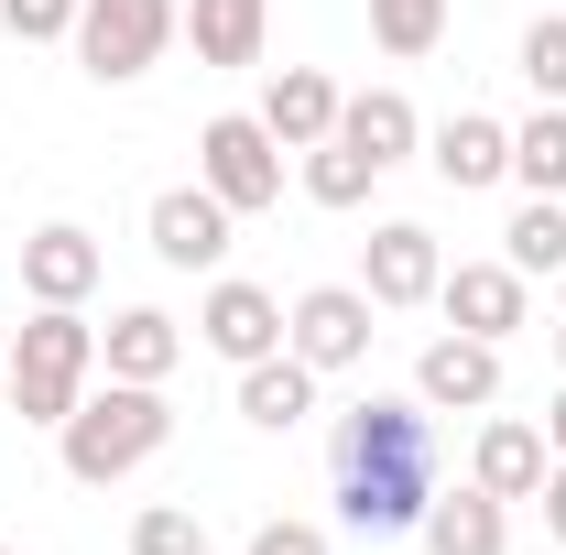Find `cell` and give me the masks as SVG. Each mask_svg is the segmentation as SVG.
<instances>
[{
    "label": "cell",
    "instance_id": "1",
    "mask_svg": "<svg viewBox=\"0 0 566 555\" xmlns=\"http://www.w3.org/2000/svg\"><path fill=\"white\" fill-rule=\"evenodd\" d=\"M327 490H338V523L349 534H415L424 501L447 490L436 404L424 392H370V404H349L338 436H327Z\"/></svg>",
    "mask_w": 566,
    "mask_h": 555
},
{
    "label": "cell",
    "instance_id": "2",
    "mask_svg": "<svg viewBox=\"0 0 566 555\" xmlns=\"http://www.w3.org/2000/svg\"><path fill=\"white\" fill-rule=\"evenodd\" d=\"M164 436H175L164 381H87V404L55 425V447H66V480H76V490L132 480L142 458H164Z\"/></svg>",
    "mask_w": 566,
    "mask_h": 555
},
{
    "label": "cell",
    "instance_id": "3",
    "mask_svg": "<svg viewBox=\"0 0 566 555\" xmlns=\"http://www.w3.org/2000/svg\"><path fill=\"white\" fill-rule=\"evenodd\" d=\"M87 381H98V327H87V305H33V327L0 359L11 415L22 425H66L76 404H87Z\"/></svg>",
    "mask_w": 566,
    "mask_h": 555
},
{
    "label": "cell",
    "instance_id": "4",
    "mask_svg": "<svg viewBox=\"0 0 566 555\" xmlns=\"http://www.w3.org/2000/svg\"><path fill=\"white\" fill-rule=\"evenodd\" d=\"M186 33V0H76V66L98 87H132V76L164 66V44Z\"/></svg>",
    "mask_w": 566,
    "mask_h": 555
},
{
    "label": "cell",
    "instance_id": "5",
    "mask_svg": "<svg viewBox=\"0 0 566 555\" xmlns=\"http://www.w3.org/2000/svg\"><path fill=\"white\" fill-rule=\"evenodd\" d=\"M197 186H208L229 218L283 208V142L262 132V109H229V121H208V132H197Z\"/></svg>",
    "mask_w": 566,
    "mask_h": 555
},
{
    "label": "cell",
    "instance_id": "6",
    "mask_svg": "<svg viewBox=\"0 0 566 555\" xmlns=\"http://www.w3.org/2000/svg\"><path fill=\"white\" fill-rule=\"evenodd\" d=\"M370 316H381V305H370L359 283H305V294L283 305V348H294L316 381H327V370H359V359H370V338H381Z\"/></svg>",
    "mask_w": 566,
    "mask_h": 555
},
{
    "label": "cell",
    "instance_id": "7",
    "mask_svg": "<svg viewBox=\"0 0 566 555\" xmlns=\"http://www.w3.org/2000/svg\"><path fill=\"white\" fill-rule=\"evenodd\" d=\"M436 283H447V251H436V229L424 218H381L370 240H359V294L392 316V305H436Z\"/></svg>",
    "mask_w": 566,
    "mask_h": 555
},
{
    "label": "cell",
    "instance_id": "8",
    "mask_svg": "<svg viewBox=\"0 0 566 555\" xmlns=\"http://www.w3.org/2000/svg\"><path fill=\"white\" fill-rule=\"evenodd\" d=\"M436 316L458 327V338H512V327H534V273H512V262H458V273L436 283Z\"/></svg>",
    "mask_w": 566,
    "mask_h": 555
},
{
    "label": "cell",
    "instance_id": "9",
    "mask_svg": "<svg viewBox=\"0 0 566 555\" xmlns=\"http://www.w3.org/2000/svg\"><path fill=\"white\" fill-rule=\"evenodd\" d=\"M197 348H218L229 370L273 359V348H283V294H262V283H240V273H218L208 294H197Z\"/></svg>",
    "mask_w": 566,
    "mask_h": 555
},
{
    "label": "cell",
    "instance_id": "10",
    "mask_svg": "<svg viewBox=\"0 0 566 555\" xmlns=\"http://www.w3.org/2000/svg\"><path fill=\"white\" fill-rule=\"evenodd\" d=\"M142 229H153V262H164V273H218V262H229V229H240V218L218 208L208 186H164Z\"/></svg>",
    "mask_w": 566,
    "mask_h": 555
},
{
    "label": "cell",
    "instance_id": "11",
    "mask_svg": "<svg viewBox=\"0 0 566 555\" xmlns=\"http://www.w3.org/2000/svg\"><path fill=\"white\" fill-rule=\"evenodd\" d=\"M415 392L436 404V415H491V404H501V348L447 327V338L415 359Z\"/></svg>",
    "mask_w": 566,
    "mask_h": 555
},
{
    "label": "cell",
    "instance_id": "12",
    "mask_svg": "<svg viewBox=\"0 0 566 555\" xmlns=\"http://www.w3.org/2000/svg\"><path fill=\"white\" fill-rule=\"evenodd\" d=\"M424 164H436L458 197H480V186H501V175H512V121L458 109V121H436V132H424Z\"/></svg>",
    "mask_w": 566,
    "mask_h": 555
},
{
    "label": "cell",
    "instance_id": "13",
    "mask_svg": "<svg viewBox=\"0 0 566 555\" xmlns=\"http://www.w3.org/2000/svg\"><path fill=\"white\" fill-rule=\"evenodd\" d=\"M22 294H33V305H87V294H98V240H87L76 218H44V229L22 240Z\"/></svg>",
    "mask_w": 566,
    "mask_h": 555
},
{
    "label": "cell",
    "instance_id": "14",
    "mask_svg": "<svg viewBox=\"0 0 566 555\" xmlns=\"http://www.w3.org/2000/svg\"><path fill=\"white\" fill-rule=\"evenodd\" d=\"M545 469H556V447H545V425H523V415H491L480 447H469V480L491 490V501H534Z\"/></svg>",
    "mask_w": 566,
    "mask_h": 555
},
{
    "label": "cell",
    "instance_id": "15",
    "mask_svg": "<svg viewBox=\"0 0 566 555\" xmlns=\"http://www.w3.org/2000/svg\"><path fill=\"white\" fill-rule=\"evenodd\" d=\"M175 359H186V327H175L164 305H120V316L98 327V370H109V381H175Z\"/></svg>",
    "mask_w": 566,
    "mask_h": 555
},
{
    "label": "cell",
    "instance_id": "16",
    "mask_svg": "<svg viewBox=\"0 0 566 555\" xmlns=\"http://www.w3.org/2000/svg\"><path fill=\"white\" fill-rule=\"evenodd\" d=\"M415 534H424L436 555H512V501H491L480 480H469V490H436Z\"/></svg>",
    "mask_w": 566,
    "mask_h": 555
},
{
    "label": "cell",
    "instance_id": "17",
    "mask_svg": "<svg viewBox=\"0 0 566 555\" xmlns=\"http://www.w3.org/2000/svg\"><path fill=\"white\" fill-rule=\"evenodd\" d=\"M338 142H359V153L392 175V164H415V153H424V121H415L403 87H359V98H338Z\"/></svg>",
    "mask_w": 566,
    "mask_h": 555
},
{
    "label": "cell",
    "instance_id": "18",
    "mask_svg": "<svg viewBox=\"0 0 566 555\" xmlns=\"http://www.w3.org/2000/svg\"><path fill=\"white\" fill-rule=\"evenodd\" d=\"M262 132H273L283 153L327 142V132H338V76H327V66H283L273 87H262Z\"/></svg>",
    "mask_w": 566,
    "mask_h": 555
},
{
    "label": "cell",
    "instance_id": "19",
    "mask_svg": "<svg viewBox=\"0 0 566 555\" xmlns=\"http://www.w3.org/2000/svg\"><path fill=\"white\" fill-rule=\"evenodd\" d=\"M262 33H273V0H186L197 66H262Z\"/></svg>",
    "mask_w": 566,
    "mask_h": 555
},
{
    "label": "cell",
    "instance_id": "20",
    "mask_svg": "<svg viewBox=\"0 0 566 555\" xmlns=\"http://www.w3.org/2000/svg\"><path fill=\"white\" fill-rule=\"evenodd\" d=\"M240 415L262 425V436H283V425H305V415H316V370H305L294 348H273V359H251V370H240Z\"/></svg>",
    "mask_w": 566,
    "mask_h": 555
},
{
    "label": "cell",
    "instance_id": "21",
    "mask_svg": "<svg viewBox=\"0 0 566 555\" xmlns=\"http://www.w3.org/2000/svg\"><path fill=\"white\" fill-rule=\"evenodd\" d=\"M512 186L523 197H566V98H545L534 121H512Z\"/></svg>",
    "mask_w": 566,
    "mask_h": 555
},
{
    "label": "cell",
    "instance_id": "22",
    "mask_svg": "<svg viewBox=\"0 0 566 555\" xmlns=\"http://www.w3.org/2000/svg\"><path fill=\"white\" fill-rule=\"evenodd\" d=\"M501 262L512 273H566V197H523L501 229Z\"/></svg>",
    "mask_w": 566,
    "mask_h": 555
},
{
    "label": "cell",
    "instance_id": "23",
    "mask_svg": "<svg viewBox=\"0 0 566 555\" xmlns=\"http://www.w3.org/2000/svg\"><path fill=\"white\" fill-rule=\"evenodd\" d=\"M370 186H381V164H370L359 142H338V132L305 142V197H316V208H359Z\"/></svg>",
    "mask_w": 566,
    "mask_h": 555
},
{
    "label": "cell",
    "instance_id": "24",
    "mask_svg": "<svg viewBox=\"0 0 566 555\" xmlns=\"http://www.w3.org/2000/svg\"><path fill=\"white\" fill-rule=\"evenodd\" d=\"M370 44L403 55V66L436 55V44H447V0H370Z\"/></svg>",
    "mask_w": 566,
    "mask_h": 555
},
{
    "label": "cell",
    "instance_id": "25",
    "mask_svg": "<svg viewBox=\"0 0 566 555\" xmlns=\"http://www.w3.org/2000/svg\"><path fill=\"white\" fill-rule=\"evenodd\" d=\"M132 555H208V523H197L186 501H153L132 523Z\"/></svg>",
    "mask_w": 566,
    "mask_h": 555
},
{
    "label": "cell",
    "instance_id": "26",
    "mask_svg": "<svg viewBox=\"0 0 566 555\" xmlns=\"http://www.w3.org/2000/svg\"><path fill=\"white\" fill-rule=\"evenodd\" d=\"M523 76H534V98H566V11H545L523 33Z\"/></svg>",
    "mask_w": 566,
    "mask_h": 555
},
{
    "label": "cell",
    "instance_id": "27",
    "mask_svg": "<svg viewBox=\"0 0 566 555\" xmlns=\"http://www.w3.org/2000/svg\"><path fill=\"white\" fill-rule=\"evenodd\" d=\"M0 22H11L22 44H66V33H76V0H0Z\"/></svg>",
    "mask_w": 566,
    "mask_h": 555
},
{
    "label": "cell",
    "instance_id": "28",
    "mask_svg": "<svg viewBox=\"0 0 566 555\" xmlns=\"http://www.w3.org/2000/svg\"><path fill=\"white\" fill-rule=\"evenodd\" d=\"M251 555H338V545H327V523H262Z\"/></svg>",
    "mask_w": 566,
    "mask_h": 555
},
{
    "label": "cell",
    "instance_id": "29",
    "mask_svg": "<svg viewBox=\"0 0 566 555\" xmlns=\"http://www.w3.org/2000/svg\"><path fill=\"white\" fill-rule=\"evenodd\" d=\"M534 501H545V534H556V545H566V458H556V469H545V490H534Z\"/></svg>",
    "mask_w": 566,
    "mask_h": 555
},
{
    "label": "cell",
    "instance_id": "30",
    "mask_svg": "<svg viewBox=\"0 0 566 555\" xmlns=\"http://www.w3.org/2000/svg\"><path fill=\"white\" fill-rule=\"evenodd\" d=\"M545 447H556V458H566V392H556V404H545Z\"/></svg>",
    "mask_w": 566,
    "mask_h": 555
},
{
    "label": "cell",
    "instance_id": "31",
    "mask_svg": "<svg viewBox=\"0 0 566 555\" xmlns=\"http://www.w3.org/2000/svg\"><path fill=\"white\" fill-rule=\"evenodd\" d=\"M556 359H566V327H556Z\"/></svg>",
    "mask_w": 566,
    "mask_h": 555
},
{
    "label": "cell",
    "instance_id": "32",
    "mask_svg": "<svg viewBox=\"0 0 566 555\" xmlns=\"http://www.w3.org/2000/svg\"><path fill=\"white\" fill-rule=\"evenodd\" d=\"M0 555H22V545H0Z\"/></svg>",
    "mask_w": 566,
    "mask_h": 555
},
{
    "label": "cell",
    "instance_id": "33",
    "mask_svg": "<svg viewBox=\"0 0 566 555\" xmlns=\"http://www.w3.org/2000/svg\"><path fill=\"white\" fill-rule=\"evenodd\" d=\"M0 359H11V348H0Z\"/></svg>",
    "mask_w": 566,
    "mask_h": 555
}]
</instances>
